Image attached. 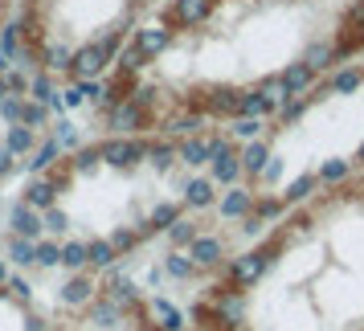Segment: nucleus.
<instances>
[{
  "label": "nucleus",
  "instance_id": "nucleus-2",
  "mask_svg": "<svg viewBox=\"0 0 364 331\" xmlns=\"http://www.w3.org/2000/svg\"><path fill=\"white\" fill-rule=\"evenodd\" d=\"M233 184L237 131H99L33 168L9 225L33 266L111 274L160 237H193Z\"/></svg>",
  "mask_w": 364,
  "mask_h": 331
},
{
  "label": "nucleus",
  "instance_id": "nucleus-1",
  "mask_svg": "<svg viewBox=\"0 0 364 331\" xmlns=\"http://www.w3.org/2000/svg\"><path fill=\"white\" fill-rule=\"evenodd\" d=\"M364 58V0H164L90 90L99 131H233Z\"/></svg>",
  "mask_w": 364,
  "mask_h": 331
},
{
  "label": "nucleus",
  "instance_id": "nucleus-5",
  "mask_svg": "<svg viewBox=\"0 0 364 331\" xmlns=\"http://www.w3.org/2000/svg\"><path fill=\"white\" fill-rule=\"evenodd\" d=\"M164 0H21L13 50L37 86L95 90Z\"/></svg>",
  "mask_w": 364,
  "mask_h": 331
},
{
  "label": "nucleus",
  "instance_id": "nucleus-3",
  "mask_svg": "<svg viewBox=\"0 0 364 331\" xmlns=\"http://www.w3.org/2000/svg\"><path fill=\"white\" fill-rule=\"evenodd\" d=\"M188 319L200 331H364V172L213 254Z\"/></svg>",
  "mask_w": 364,
  "mask_h": 331
},
{
  "label": "nucleus",
  "instance_id": "nucleus-4",
  "mask_svg": "<svg viewBox=\"0 0 364 331\" xmlns=\"http://www.w3.org/2000/svg\"><path fill=\"white\" fill-rule=\"evenodd\" d=\"M237 131V184L225 213L242 233L295 200L364 172V58L307 82Z\"/></svg>",
  "mask_w": 364,
  "mask_h": 331
},
{
  "label": "nucleus",
  "instance_id": "nucleus-7",
  "mask_svg": "<svg viewBox=\"0 0 364 331\" xmlns=\"http://www.w3.org/2000/svg\"><path fill=\"white\" fill-rule=\"evenodd\" d=\"M17 9L21 0H0V50L13 45V29H17Z\"/></svg>",
  "mask_w": 364,
  "mask_h": 331
},
{
  "label": "nucleus",
  "instance_id": "nucleus-6",
  "mask_svg": "<svg viewBox=\"0 0 364 331\" xmlns=\"http://www.w3.org/2000/svg\"><path fill=\"white\" fill-rule=\"evenodd\" d=\"M53 331H200L188 311H176L168 298L148 295L144 286L119 278V270L99 274L90 295L70 303Z\"/></svg>",
  "mask_w": 364,
  "mask_h": 331
}]
</instances>
